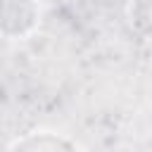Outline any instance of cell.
Here are the masks:
<instances>
[{
	"mask_svg": "<svg viewBox=\"0 0 152 152\" xmlns=\"http://www.w3.org/2000/svg\"><path fill=\"white\" fill-rule=\"evenodd\" d=\"M131 21L145 36H152V0H133V5H131Z\"/></svg>",
	"mask_w": 152,
	"mask_h": 152,
	"instance_id": "2",
	"label": "cell"
},
{
	"mask_svg": "<svg viewBox=\"0 0 152 152\" xmlns=\"http://www.w3.org/2000/svg\"><path fill=\"white\" fill-rule=\"evenodd\" d=\"M45 2H59V0H45Z\"/></svg>",
	"mask_w": 152,
	"mask_h": 152,
	"instance_id": "3",
	"label": "cell"
},
{
	"mask_svg": "<svg viewBox=\"0 0 152 152\" xmlns=\"http://www.w3.org/2000/svg\"><path fill=\"white\" fill-rule=\"evenodd\" d=\"M62 147H76V142L57 138L55 133H48V131H38L10 145V150H62Z\"/></svg>",
	"mask_w": 152,
	"mask_h": 152,
	"instance_id": "1",
	"label": "cell"
}]
</instances>
